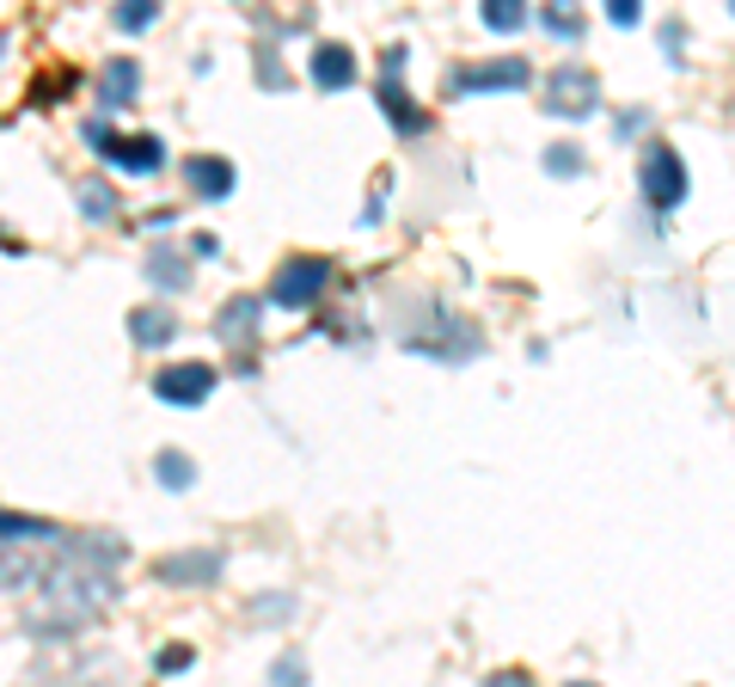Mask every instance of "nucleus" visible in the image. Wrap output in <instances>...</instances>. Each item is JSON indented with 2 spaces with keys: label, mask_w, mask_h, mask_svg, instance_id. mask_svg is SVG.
<instances>
[{
  "label": "nucleus",
  "mask_w": 735,
  "mask_h": 687,
  "mask_svg": "<svg viewBox=\"0 0 735 687\" xmlns=\"http://www.w3.org/2000/svg\"><path fill=\"white\" fill-rule=\"evenodd\" d=\"M38 608H31V633L38 638H62V633H74V626H86L92 614L105 608L111 595H117V583H111V565H92V558H74L68 553V565L62 571H43V583H38Z\"/></svg>",
  "instance_id": "1"
},
{
  "label": "nucleus",
  "mask_w": 735,
  "mask_h": 687,
  "mask_svg": "<svg viewBox=\"0 0 735 687\" xmlns=\"http://www.w3.org/2000/svg\"><path fill=\"white\" fill-rule=\"evenodd\" d=\"M534 86V68L521 55H497V62H466L447 74V99H466V93H527Z\"/></svg>",
  "instance_id": "2"
},
{
  "label": "nucleus",
  "mask_w": 735,
  "mask_h": 687,
  "mask_svg": "<svg viewBox=\"0 0 735 687\" xmlns=\"http://www.w3.org/2000/svg\"><path fill=\"white\" fill-rule=\"evenodd\" d=\"M638 191L650 209H674L686 197V160L669 142H650L643 147V166H638Z\"/></svg>",
  "instance_id": "3"
},
{
  "label": "nucleus",
  "mask_w": 735,
  "mask_h": 687,
  "mask_svg": "<svg viewBox=\"0 0 735 687\" xmlns=\"http://www.w3.org/2000/svg\"><path fill=\"white\" fill-rule=\"evenodd\" d=\"M86 142H92V154H99V160H111V166L135 172V178L166 166V147H159V135H111L105 123H86Z\"/></svg>",
  "instance_id": "4"
},
{
  "label": "nucleus",
  "mask_w": 735,
  "mask_h": 687,
  "mask_svg": "<svg viewBox=\"0 0 735 687\" xmlns=\"http://www.w3.org/2000/svg\"><path fill=\"white\" fill-rule=\"evenodd\" d=\"M325 283H331V265H325V258H313V252H301V258H289V265H276L270 301L276 307H319Z\"/></svg>",
  "instance_id": "5"
},
{
  "label": "nucleus",
  "mask_w": 735,
  "mask_h": 687,
  "mask_svg": "<svg viewBox=\"0 0 735 687\" xmlns=\"http://www.w3.org/2000/svg\"><path fill=\"white\" fill-rule=\"evenodd\" d=\"M398 68H405V43H393V50L381 55V111L393 117L398 135H423V130H429V117H423V111L411 105V93L398 86Z\"/></svg>",
  "instance_id": "6"
},
{
  "label": "nucleus",
  "mask_w": 735,
  "mask_h": 687,
  "mask_svg": "<svg viewBox=\"0 0 735 687\" xmlns=\"http://www.w3.org/2000/svg\"><path fill=\"white\" fill-rule=\"evenodd\" d=\"M546 111H558V117H589V111H601V80L577 62L558 68V74H551V93H546Z\"/></svg>",
  "instance_id": "7"
},
{
  "label": "nucleus",
  "mask_w": 735,
  "mask_h": 687,
  "mask_svg": "<svg viewBox=\"0 0 735 687\" xmlns=\"http://www.w3.org/2000/svg\"><path fill=\"white\" fill-rule=\"evenodd\" d=\"M154 393L166 399V406H203V399L215 393V369L209 362H178V369H166L154 381Z\"/></svg>",
  "instance_id": "8"
},
{
  "label": "nucleus",
  "mask_w": 735,
  "mask_h": 687,
  "mask_svg": "<svg viewBox=\"0 0 735 687\" xmlns=\"http://www.w3.org/2000/svg\"><path fill=\"white\" fill-rule=\"evenodd\" d=\"M184 185H190V197L221 203V197H234V166L221 154H190L184 160Z\"/></svg>",
  "instance_id": "9"
},
{
  "label": "nucleus",
  "mask_w": 735,
  "mask_h": 687,
  "mask_svg": "<svg viewBox=\"0 0 735 687\" xmlns=\"http://www.w3.org/2000/svg\"><path fill=\"white\" fill-rule=\"evenodd\" d=\"M313 86L319 93H343V86H350L355 80V55L343 50V43H313Z\"/></svg>",
  "instance_id": "10"
},
{
  "label": "nucleus",
  "mask_w": 735,
  "mask_h": 687,
  "mask_svg": "<svg viewBox=\"0 0 735 687\" xmlns=\"http://www.w3.org/2000/svg\"><path fill=\"white\" fill-rule=\"evenodd\" d=\"M135 86H142V68H135L130 55H117V62H105V68H99V105H111V111H117V105H130V99H135Z\"/></svg>",
  "instance_id": "11"
},
{
  "label": "nucleus",
  "mask_w": 735,
  "mask_h": 687,
  "mask_svg": "<svg viewBox=\"0 0 735 687\" xmlns=\"http://www.w3.org/2000/svg\"><path fill=\"white\" fill-rule=\"evenodd\" d=\"M258 314H263L258 295H239V301H227L221 314H215V331H221V344H251V331H258Z\"/></svg>",
  "instance_id": "12"
},
{
  "label": "nucleus",
  "mask_w": 735,
  "mask_h": 687,
  "mask_svg": "<svg viewBox=\"0 0 735 687\" xmlns=\"http://www.w3.org/2000/svg\"><path fill=\"white\" fill-rule=\"evenodd\" d=\"M147 283H154V289H166V295L190 289V258H178L172 246H154V252H147Z\"/></svg>",
  "instance_id": "13"
},
{
  "label": "nucleus",
  "mask_w": 735,
  "mask_h": 687,
  "mask_svg": "<svg viewBox=\"0 0 735 687\" xmlns=\"http://www.w3.org/2000/svg\"><path fill=\"white\" fill-rule=\"evenodd\" d=\"M130 331H135V344L159 350V344L178 338V319H172V307H135V314H130Z\"/></svg>",
  "instance_id": "14"
},
{
  "label": "nucleus",
  "mask_w": 735,
  "mask_h": 687,
  "mask_svg": "<svg viewBox=\"0 0 735 687\" xmlns=\"http://www.w3.org/2000/svg\"><path fill=\"white\" fill-rule=\"evenodd\" d=\"M159 577L166 583H215L221 577V553H178L159 565Z\"/></svg>",
  "instance_id": "15"
},
{
  "label": "nucleus",
  "mask_w": 735,
  "mask_h": 687,
  "mask_svg": "<svg viewBox=\"0 0 735 687\" xmlns=\"http://www.w3.org/2000/svg\"><path fill=\"white\" fill-rule=\"evenodd\" d=\"M0 541H25V546H38V541H55V522H43V515H7L0 510Z\"/></svg>",
  "instance_id": "16"
},
{
  "label": "nucleus",
  "mask_w": 735,
  "mask_h": 687,
  "mask_svg": "<svg viewBox=\"0 0 735 687\" xmlns=\"http://www.w3.org/2000/svg\"><path fill=\"white\" fill-rule=\"evenodd\" d=\"M117 209H123V197L105 178H86V185H80V215H86V222H111Z\"/></svg>",
  "instance_id": "17"
},
{
  "label": "nucleus",
  "mask_w": 735,
  "mask_h": 687,
  "mask_svg": "<svg viewBox=\"0 0 735 687\" xmlns=\"http://www.w3.org/2000/svg\"><path fill=\"white\" fill-rule=\"evenodd\" d=\"M154 473H159V485H166V491H190V479H197V461H190V454H178V449H159Z\"/></svg>",
  "instance_id": "18"
},
{
  "label": "nucleus",
  "mask_w": 735,
  "mask_h": 687,
  "mask_svg": "<svg viewBox=\"0 0 735 687\" xmlns=\"http://www.w3.org/2000/svg\"><path fill=\"white\" fill-rule=\"evenodd\" d=\"M546 31L551 38H565V43H577L582 38V7L577 0H546Z\"/></svg>",
  "instance_id": "19"
},
{
  "label": "nucleus",
  "mask_w": 735,
  "mask_h": 687,
  "mask_svg": "<svg viewBox=\"0 0 735 687\" xmlns=\"http://www.w3.org/2000/svg\"><path fill=\"white\" fill-rule=\"evenodd\" d=\"M485 25L497 31V38H515V31L527 25V0H485Z\"/></svg>",
  "instance_id": "20"
},
{
  "label": "nucleus",
  "mask_w": 735,
  "mask_h": 687,
  "mask_svg": "<svg viewBox=\"0 0 735 687\" xmlns=\"http://www.w3.org/2000/svg\"><path fill=\"white\" fill-rule=\"evenodd\" d=\"M159 19V0H117V25L123 31H147Z\"/></svg>",
  "instance_id": "21"
},
{
  "label": "nucleus",
  "mask_w": 735,
  "mask_h": 687,
  "mask_svg": "<svg viewBox=\"0 0 735 687\" xmlns=\"http://www.w3.org/2000/svg\"><path fill=\"white\" fill-rule=\"evenodd\" d=\"M546 172H551V178H577V172H582V147H546Z\"/></svg>",
  "instance_id": "22"
},
{
  "label": "nucleus",
  "mask_w": 735,
  "mask_h": 687,
  "mask_svg": "<svg viewBox=\"0 0 735 687\" xmlns=\"http://www.w3.org/2000/svg\"><path fill=\"white\" fill-rule=\"evenodd\" d=\"M643 19V0H607V25H619V31H631Z\"/></svg>",
  "instance_id": "23"
},
{
  "label": "nucleus",
  "mask_w": 735,
  "mask_h": 687,
  "mask_svg": "<svg viewBox=\"0 0 735 687\" xmlns=\"http://www.w3.org/2000/svg\"><path fill=\"white\" fill-rule=\"evenodd\" d=\"M154 663H159V675H172V669H190V645H166Z\"/></svg>",
  "instance_id": "24"
},
{
  "label": "nucleus",
  "mask_w": 735,
  "mask_h": 687,
  "mask_svg": "<svg viewBox=\"0 0 735 687\" xmlns=\"http://www.w3.org/2000/svg\"><path fill=\"white\" fill-rule=\"evenodd\" d=\"M190 252H197V258H215V252H221V239H215V234H197V239H190Z\"/></svg>",
  "instance_id": "25"
},
{
  "label": "nucleus",
  "mask_w": 735,
  "mask_h": 687,
  "mask_svg": "<svg viewBox=\"0 0 735 687\" xmlns=\"http://www.w3.org/2000/svg\"><path fill=\"white\" fill-rule=\"evenodd\" d=\"M276 681H301V657H282V663H276Z\"/></svg>",
  "instance_id": "26"
},
{
  "label": "nucleus",
  "mask_w": 735,
  "mask_h": 687,
  "mask_svg": "<svg viewBox=\"0 0 735 687\" xmlns=\"http://www.w3.org/2000/svg\"><path fill=\"white\" fill-rule=\"evenodd\" d=\"M7 50H13V38H0V62H7Z\"/></svg>",
  "instance_id": "27"
}]
</instances>
